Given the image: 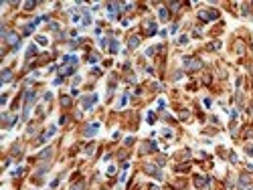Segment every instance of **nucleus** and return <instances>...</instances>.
<instances>
[{"mask_svg": "<svg viewBox=\"0 0 253 190\" xmlns=\"http://www.w3.org/2000/svg\"><path fill=\"white\" fill-rule=\"evenodd\" d=\"M184 63V69H188V71H196V69H201L203 67V63H201V61H198V59H190V57H184L182 59Z\"/></svg>", "mask_w": 253, "mask_h": 190, "instance_id": "1", "label": "nucleus"}, {"mask_svg": "<svg viewBox=\"0 0 253 190\" xmlns=\"http://www.w3.org/2000/svg\"><path fill=\"white\" fill-rule=\"evenodd\" d=\"M4 41H6V43H8V45H10L12 49H14V51H16L18 47H20V36L14 33V31H10V33L6 34V36H4Z\"/></svg>", "mask_w": 253, "mask_h": 190, "instance_id": "2", "label": "nucleus"}, {"mask_svg": "<svg viewBox=\"0 0 253 190\" xmlns=\"http://www.w3.org/2000/svg\"><path fill=\"white\" fill-rule=\"evenodd\" d=\"M198 18L205 20V23H209V20H217L219 18V10H198Z\"/></svg>", "mask_w": 253, "mask_h": 190, "instance_id": "3", "label": "nucleus"}, {"mask_svg": "<svg viewBox=\"0 0 253 190\" xmlns=\"http://www.w3.org/2000/svg\"><path fill=\"white\" fill-rule=\"evenodd\" d=\"M95 103H97V93H91V95H87V97H83V99H81L83 109H91Z\"/></svg>", "mask_w": 253, "mask_h": 190, "instance_id": "4", "label": "nucleus"}, {"mask_svg": "<svg viewBox=\"0 0 253 190\" xmlns=\"http://www.w3.org/2000/svg\"><path fill=\"white\" fill-rule=\"evenodd\" d=\"M144 170L148 172L150 176H154L156 180H162V172H160V168H158V166H154V164H146Z\"/></svg>", "mask_w": 253, "mask_h": 190, "instance_id": "5", "label": "nucleus"}, {"mask_svg": "<svg viewBox=\"0 0 253 190\" xmlns=\"http://www.w3.org/2000/svg\"><path fill=\"white\" fill-rule=\"evenodd\" d=\"M55 132H57V127H55V125H53V127H49V130H47L43 135H39V138H36V144H45L51 135H55Z\"/></svg>", "mask_w": 253, "mask_h": 190, "instance_id": "6", "label": "nucleus"}, {"mask_svg": "<svg viewBox=\"0 0 253 190\" xmlns=\"http://www.w3.org/2000/svg\"><path fill=\"white\" fill-rule=\"evenodd\" d=\"M97 130H99V123L93 122V123H89V125L83 130V135H85V138H91L93 134H97Z\"/></svg>", "mask_w": 253, "mask_h": 190, "instance_id": "7", "label": "nucleus"}, {"mask_svg": "<svg viewBox=\"0 0 253 190\" xmlns=\"http://www.w3.org/2000/svg\"><path fill=\"white\" fill-rule=\"evenodd\" d=\"M195 186L201 190H205L209 186V178H205V176H195Z\"/></svg>", "mask_w": 253, "mask_h": 190, "instance_id": "8", "label": "nucleus"}, {"mask_svg": "<svg viewBox=\"0 0 253 190\" xmlns=\"http://www.w3.org/2000/svg\"><path fill=\"white\" fill-rule=\"evenodd\" d=\"M138 45H140V36H138V34H134V36H130V39H128V47H130V49H136Z\"/></svg>", "mask_w": 253, "mask_h": 190, "instance_id": "9", "label": "nucleus"}, {"mask_svg": "<svg viewBox=\"0 0 253 190\" xmlns=\"http://www.w3.org/2000/svg\"><path fill=\"white\" fill-rule=\"evenodd\" d=\"M12 81V71L10 69H4L2 71V83H10Z\"/></svg>", "mask_w": 253, "mask_h": 190, "instance_id": "10", "label": "nucleus"}, {"mask_svg": "<svg viewBox=\"0 0 253 190\" xmlns=\"http://www.w3.org/2000/svg\"><path fill=\"white\" fill-rule=\"evenodd\" d=\"M168 16H170V8H160L158 10V18L160 20H168Z\"/></svg>", "mask_w": 253, "mask_h": 190, "instance_id": "11", "label": "nucleus"}, {"mask_svg": "<svg viewBox=\"0 0 253 190\" xmlns=\"http://www.w3.org/2000/svg\"><path fill=\"white\" fill-rule=\"evenodd\" d=\"M63 61H65V65H71V67H75V65H77V57H75V55H67Z\"/></svg>", "mask_w": 253, "mask_h": 190, "instance_id": "12", "label": "nucleus"}, {"mask_svg": "<svg viewBox=\"0 0 253 190\" xmlns=\"http://www.w3.org/2000/svg\"><path fill=\"white\" fill-rule=\"evenodd\" d=\"M51 156H53V150H51V148H47V150H43V152L39 154V160H49Z\"/></svg>", "mask_w": 253, "mask_h": 190, "instance_id": "13", "label": "nucleus"}, {"mask_svg": "<svg viewBox=\"0 0 253 190\" xmlns=\"http://www.w3.org/2000/svg\"><path fill=\"white\" fill-rule=\"evenodd\" d=\"M239 186H241L243 190H245V188H249V178H247L245 174H241V178H239Z\"/></svg>", "mask_w": 253, "mask_h": 190, "instance_id": "14", "label": "nucleus"}, {"mask_svg": "<svg viewBox=\"0 0 253 190\" xmlns=\"http://www.w3.org/2000/svg\"><path fill=\"white\" fill-rule=\"evenodd\" d=\"M71 73H73V67H69V65H63V67H61V77L71 75Z\"/></svg>", "mask_w": 253, "mask_h": 190, "instance_id": "15", "label": "nucleus"}, {"mask_svg": "<svg viewBox=\"0 0 253 190\" xmlns=\"http://www.w3.org/2000/svg\"><path fill=\"white\" fill-rule=\"evenodd\" d=\"M109 51H112V53H117V51H120V47H117V41H115V39L109 41Z\"/></svg>", "mask_w": 253, "mask_h": 190, "instance_id": "16", "label": "nucleus"}, {"mask_svg": "<svg viewBox=\"0 0 253 190\" xmlns=\"http://www.w3.org/2000/svg\"><path fill=\"white\" fill-rule=\"evenodd\" d=\"M144 152H156V144H154V142L144 144Z\"/></svg>", "mask_w": 253, "mask_h": 190, "instance_id": "17", "label": "nucleus"}, {"mask_svg": "<svg viewBox=\"0 0 253 190\" xmlns=\"http://www.w3.org/2000/svg\"><path fill=\"white\" fill-rule=\"evenodd\" d=\"M83 188H85V182H83V180H79V182H75V184L71 186V190H83Z\"/></svg>", "mask_w": 253, "mask_h": 190, "instance_id": "18", "label": "nucleus"}, {"mask_svg": "<svg viewBox=\"0 0 253 190\" xmlns=\"http://www.w3.org/2000/svg\"><path fill=\"white\" fill-rule=\"evenodd\" d=\"M146 33H148L150 36H152V34H156V33H158V31H156V23H150V24H148V31H146Z\"/></svg>", "mask_w": 253, "mask_h": 190, "instance_id": "19", "label": "nucleus"}, {"mask_svg": "<svg viewBox=\"0 0 253 190\" xmlns=\"http://www.w3.org/2000/svg\"><path fill=\"white\" fill-rule=\"evenodd\" d=\"M61 105H63V107H69V105H71V99L67 97V95H63V97H61Z\"/></svg>", "mask_w": 253, "mask_h": 190, "instance_id": "20", "label": "nucleus"}, {"mask_svg": "<svg viewBox=\"0 0 253 190\" xmlns=\"http://www.w3.org/2000/svg\"><path fill=\"white\" fill-rule=\"evenodd\" d=\"M35 4H36V2H24V8H26V10H31V8H35Z\"/></svg>", "mask_w": 253, "mask_h": 190, "instance_id": "21", "label": "nucleus"}, {"mask_svg": "<svg viewBox=\"0 0 253 190\" xmlns=\"http://www.w3.org/2000/svg\"><path fill=\"white\" fill-rule=\"evenodd\" d=\"M168 6H170V10H176V8H180V4H178V2H170Z\"/></svg>", "mask_w": 253, "mask_h": 190, "instance_id": "22", "label": "nucleus"}, {"mask_svg": "<svg viewBox=\"0 0 253 190\" xmlns=\"http://www.w3.org/2000/svg\"><path fill=\"white\" fill-rule=\"evenodd\" d=\"M49 28H51V31H59V24L57 23H49Z\"/></svg>", "mask_w": 253, "mask_h": 190, "instance_id": "23", "label": "nucleus"}, {"mask_svg": "<svg viewBox=\"0 0 253 190\" xmlns=\"http://www.w3.org/2000/svg\"><path fill=\"white\" fill-rule=\"evenodd\" d=\"M36 43H39V45H45L47 39H45V36H36Z\"/></svg>", "mask_w": 253, "mask_h": 190, "instance_id": "24", "label": "nucleus"}, {"mask_svg": "<svg viewBox=\"0 0 253 190\" xmlns=\"http://www.w3.org/2000/svg\"><path fill=\"white\" fill-rule=\"evenodd\" d=\"M178 43H180V45H186V43H188V36H180Z\"/></svg>", "mask_w": 253, "mask_h": 190, "instance_id": "25", "label": "nucleus"}, {"mask_svg": "<svg viewBox=\"0 0 253 190\" xmlns=\"http://www.w3.org/2000/svg\"><path fill=\"white\" fill-rule=\"evenodd\" d=\"M93 150H95V146H89V148L85 150V154H87V156H91V154H93Z\"/></svg>", "mask_w": 253, "mask_h": 190, "instance_id": "26", "label": "nucleus"}, {"mask_svg": "<svg viewBox=\"0 0 253 190\" xmlns=\"http://www.w3.org/2000/svg\"><path fill=\"white\" fill-rule=\"evenodd\" d=\"M126 101H128V95H124V97L120 99V107H124V105H126Z\"/></svg>", "mask_w": 253, "mask_h": 190, "instance_id": "27", "label": "nucleus"}, {"mask_svg": "<svg viewBox=\"0 0 253 190\" xmlns=\"http://www.w3.org/2000/svg\"><path fill=\"white\" fill-rule=\"evenodd\" d=\"M20 174H23V168H16V170L12 172V176H20Z\"/></svg>", "mask_w": 253, "mask_h": 190, "instance_id": "28", "label": "nucleus"}, {"mask_svg": "<svg viewBox=\"0 0 253 190\" xmlns=\"http://www.w3.org/2000/svg\"><path fill=\"white\" fill-rule=\"evenodd\" d=\"M99 59H97V55H89V63H97Z\"/></svg>", "mask_w": 253, "mask_h": 190, "instance_id": "29", "label": "nucleus"}, {"mask_svg": "<svg viewBox=\"0 0 253 190\" xmlns=\"http://www.w3.org/2000/svg\"><path fill=\"white\" fill-rule=\"evenodd\" d=\"M154 119H156V115L154 113H148V123H154Z\"/></svg>", "mask_w": 253, "mask_h": 190, "instance_id": "30", "label": "nucleus"}, {"mask_svg": "<svg viewBox=\"0 0 253 190\" xmlns=\"http://www.w3.org/2000/svg\"><path fill=\"white\" fill-rule=\"evenodd\" d=\"M184 170H188V164H184V166H178V168H176V172H184Z\"/></svg>", "mask_w": 253, "mask_h": 190, "instance_id": "31", "label": "nucleus"}, {"mask_svg": "<svg viewBox=\"0 0 253 190\" xmlns=\"http://www.w3.org/2000/svg\"><path fill=\"white\" fill-rule=\"evenodd\" d=\"M162 135H166V138H170V135H172V132H170V130H162Z\"/></svg>", "mask_w": 253, "mask_h": 190, "instance_id": "32", "label": "nucleus"}, {"mask_svg": "<svg viewBox=\"0 0 253 190\" xmlns=\"http://www.w3.org/2000/svg\"><path fill=\"white\" fill-rule=\"evenodd\" d=\"M245 138H253V127H251V130H247V132H245Z\"/></svg>", "mask_w": 253, "mask_h": 190, "instance_id": "33", "label": "nucleus"}, {"mask_svg": "<svg viewBox=\"0 0 253 190\" xmlns=\"http://www.w3.org/2000/svg\"><path fill=\"white\" fill-rule=\"evenodd\" d=\"M241 10H243V14H249V6H247V4H243Z\"/></svg>", "mask_w": 253, "mask_h": 190, "instance_id": "34", "label": "nucleus"}, {"mask_svg": "<svg viewBox=\"0 0 253 190\" xmlns=\"http://www.w3.org/2000/svg\"><path fill=\"white\" fill-rule=\"evenodd\" d=\"M77 45H79L77 41H71V43H69V47H71V49H77Z\"/></svg>", "mask_w": 253, "mask_h": 190, "instance_id": "35", "label": "nucleus"}, {"mask_svg": "<svg viewBox=\"0 0 253 190\" xmlns=\"http://www.w3.org/2000/svg\"><path fill=\"white\" fill-rule=\"evenodd\" d=\"M134 144V138H126V146H132Z\"/></svg>", "mask_w": 253, "mask_h": 190, "instance_id": "36", "label": "nucleus"}, {"mask_svg": "<svg viewBox=\"0 0 253 190\" xmlns=\"http://www.w3.org/2000/svg\"><path fill=\"white\" fill-rule=\"evenodd\" d=\"M150 190H158V186H150Z\"/></svg>", "mask_w": 253, "mask_h": 190, "instance_id": "37", "label": "nucleus"}, {"mask_svg": "<svg viewBox=\"0 0 253 190\" xmlns=\"http://www.w3.org/2000/svg\"><path fill=\"white\" fill-rule=\"evenodd\" d=\"M251 115H253V105H251Z\"/></svg>", "mask_w": 253, "mask_h": 190, "instance_id": "38", "label": "nucleus"}]
</instances>
